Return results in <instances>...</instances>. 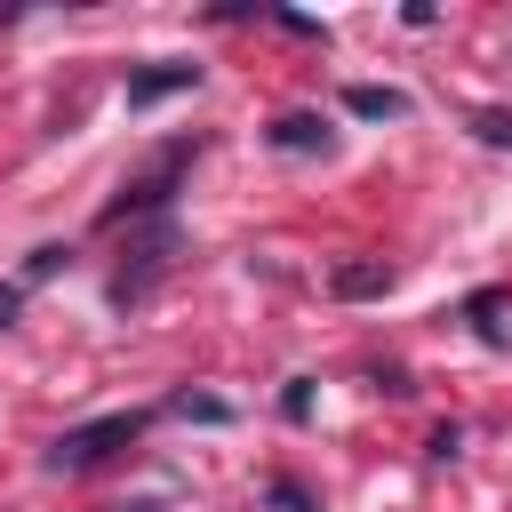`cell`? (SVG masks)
Here are the masks:
<instances>
[{"instance_id":"7a4b0ae2","label":"cell","mask_w":512,"mask_h":512,"mask_svg":"<svg viewBox=\"0 0 512 512\" xmlns=\"http://www.w3.org/2000/svg\"><path fill=\"white\" fill-rule=\"evenodd\" d=\"M144 432V408H120V416H96V424H72V432H56L48 440V472H96V464H112L128 440Z\"/></svg>"},{"instance_id":"9a60e30c","label":"cell","mask_w":512,"mask_h":512,"mask_svg":"<svg viewBox=\"0 0 512 512\" xmlns=\"http://www.w3.org/2000/svg\"><path fill=\"white\" fill-rule=\"evenodd\" d=\"M376 392H392V400H408L416 384H408V368H376Z\"/></svg>"},{"instance_id":"9c48e42d","label":"cell","mask_w":512,"mask_h":512,"mask_svg":"<svg viewBox=\"0 0 512 512\" xmlns=\"http://www.w3.org/2000/svg\"><path fill=\"white\" fill-rule=\"evenodd\" d=\"M176 416H192V424H232V408L208 400V392H176Z\"/></svg>"},{"instance_id":"8992f818","label":"cell","mask_w":512,"mask_h":512,"mask_svg":"<svg viewBox=\"0 0 512 512\" xmlns=\"http://www.w3.org/2000/svg\"><path fill=\"white\" fill-rule=\"evenodd\" d=\"M328 288L352 296V304H360V296H384V288H392V264H384V256H352V264L328 272Z\"/></svg>"},{"instance_id":"e0dca14e","label":"cell","mask_w":512,"mask_h":512,"mask_svg":"<svg viewBox=\"0 0 512 512\" xmlns=\"http://www.w3.org/2000/svg\"><path fill=\"white\" fill-rule=\"evenodd\" d=\"M120 512H168V504H160V496H136V504H120Z\"/></svg>"},{"instance_id":"5b68a950","label":"cell","mask_w":512,"mask_h":512,"mask_svg":"<svg viewBox=\"0 0 512 512\" xmlns=\"http://www.w3.org/2000/svg\"><path fill=\"white\" fill-rule=\"evenodd\" d=\"M264 136H272V152H328V144H336V128H328L320 112H280Z\"/></svg>"},{"instance_id":"52a82bcc","label":"cell","mask_w":512,"mask_h":512,"mask_svg":"<svg viewBox=\"0 0 512 512\" xmlns=\"http://www.w3.org/2000/svg\"><path fill=\"white\" fill-rule=\"evenodd\" d=\"M344 112L352 120H408V96L400 88H376V80H352L344 88Z\"/></svg>"},{"instance_id":"4fadbf2b","label":"cell","mask_w":512,"mask_h":512,"mask_svg":"<svg viewBox=\"0 0 512 512\" xmlns=\"http://www.w3.org/2000/svg\"><path fill=\"white\" fill-rule=\"evenodd\" d=\"M272 504H280V512H312V496H304L296 480H272Z\"/></svg>"},{"instance_id":"ba28073f","label":"cell","mask_w":512,"mask_h":512,"mask_svg":"<svg viewBox=\"0 0 512 512\" xmlns=\"http://www.w3.org/2000/svg\"><path fill=\"white\" fill-rule=\"evenodd\" d=\"M64 264H72V248H64V240H40V248L24 256V280H56Z\"/></svg>"},{"instance_id":"277c9868","label":"cell","mask_w":512,"mask_h":512,"mask_svg":"<svg viewBox=\"0 0 512 512\" xmlns=\"http://www.w3.org/2000/svg\"><path fill=\"white\" fill-rule=\"evenodd\" d=\"M184 88H200V64H144V72H128V112H152Z\"/></svg>"},{"instance_id":"8fae6325","label":"cell","mask_w":512,"mask_h":512,"mask_svg":"<svg viewBox=\"0 0 512 512\" xmlns=\"http://www.w3.org/2000/svg\"><path fill=\"white\" fill-rule=\"evenodd\" d=\"M280 416H288V424H312V376H296V384L280 392Z\"/></svg>"},{"instance_id":"30bf717a","label":"cell","mask_w":512,"mask_h":512,"mask_svg":"<svg viewBox=\"0 0 512 512\" xmlns=\"http://www.w3.org/2000/svg\"><path fill=\"white\" fill-rule=\"evenodd\" d=\"M496 304H504V296H496V288H480V296H472V304H464V312H472V328H480V336H488V344H504V328H496Z\"/></svg>"},{"instance_id":"5bb4252c","label":"cell","mask_w":512,"mask_h":512,"mask_svg":"<svg viewBox=\"0 0 512 512\" xmlns=\"http://www.w3.org/2000/svg\"><path fill=\"white\" fill-rule=\"evenodd\" d=\"M272 24H288V32H304V40H328V32H320V16H296V8H280Z\"/></svg>"},{"instance_id":"7c38bea8","label":"cell","mask_w":512,"mask_h":512,"mask_svg":"<svg viewBox=\"0 0 512 512\" xmlns=\"http://www.w3.org/2000/svg\"><path fill=\"white\" fill-rule=\"evenodd\" d=\"M472 136H480V144H512V112H496V104L472 112Z\"/></svg>"},{"instance_id":"3957f363","label":"cell","mask_w":512,"mask_h":512,"mask_svg":"<svg viewBox=\"0 0 512 512\" xmlns=\"http://www.w3.org/2000/svg\"><path fill=\"white\" fill-rule=\"evenodd\" d=\"M192 152H200V144L184 136V144H168V152H160V160H152L144 176H128V192H120V200L104 208V224H136V216H168V200H176V176L192 168Z\"/></svg>"},{"instance_id":"2e32d148","label":"cell","mask_w":512,"mask_h":512,"mask_svg":"<svg viewBox=\"0 0 512 512\" xmlns=\"http://www.w3.org/2000/svg\"><path fill=\"white\" fill-rule=\"evenodd\" d=\"M16 312H24V288H16V280H0V328H16Z\"/></svg>"},{"instance_id":"6da1fadb","label":"cell","mask_w":512,"mask_h":512,"mask_svg":"<svg viewBox=\"0 0 512 512\" xmlns=\"http://www.w3.org/2000/svg\"><path fill=\"white\" fill-rule=\"evenodd\" d=\"M184 256V224L176 216H144L136 232H128V248H120V272H112V304L128 312V304H144L160 280H168V264Z\"/></svg>"}]
</instances>
